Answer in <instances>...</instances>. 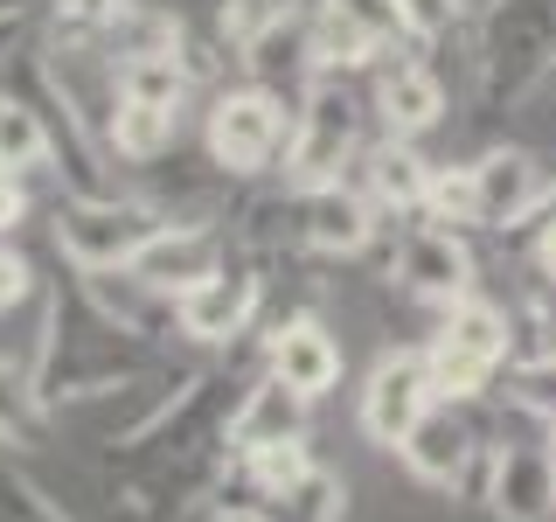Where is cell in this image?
Masks as SVG:
<instances>
[{"label":"cell","instance_id":"cell-1","mask_svg":"<svg viewBox=\"0 0 556 522\" xmlns=\"http://www.w3.org/2000/svg\"><path fill=\"white\" fill-rule=\"evenodd\" d=\"M161 362H153V348H139L126 335H112L104 327L98 348H84L77 335H70V307L56 286H42V327H35V356H28V376L35 390H42L49 411L63 405H104V397H126L139 390Z\"/></svg>","mask_w":556,"mask_h":522},{"label":"cell","instance_id":"cell-2","mask_svg":"<svg viewBox=\"0 0 556 522\" xmlns=\"http://www.w3.org/2000/svg\"><path fill=\"white\" fill-rule=\"evenodd\" d=\"M556 77V0H486L473 35V98L508 112Z\"/></svg>","mask_w":556,"mask_h":522},{"label":"cell","instance_id":"cell-3","mask_svg":"<svg viewBox=\"0 0 556 522\" xmlns=\"http://www.w3.org/2000/svg\"><path fill=\"white\" fill-rule=\"evenodd\" d=\"M521 356V321L508 307L480 300V293H466L459 307L439 313V327L425 335V362H431V383H439V397L452 405H480V397L501 390V370Z\"/></svg>","mask_w":556,"mask_h":522},{"label":"cell","instance_id":"cell-4","mask_svg":"<svg viewBox=\"0 0 556 522\" xmlns=\"http://www.w3.org/2000/svg\"><path fill=\"white\" fill-rule=\"evenodd\" d=\"M167 216L174 209L147 196L104 188V196H63L56 216H49V237H56L70 272H132V258L167 231Z\"/></svg>","mask_w":556,"mask_h":522},{"label":"cell","instance_id":"cell-5","mask_svg":"<svg viewBox=\"0 0 556 522\" xmlns=\"http://www.w3.org/2000/svg\"><path fill=\"white\" fill-rule=\"evenodd\" d=\"M202 147H208V167L230 174V182L278 174L286 167V147H292V98H278L251 77L223 84L202 112Z\"/></svg>","mask_w":556,"mask_h":522},{"label":"cell","instance_id":"cell-6","mask_svg":"<svg viewBox=\"0 0 556 522\" xmlns=\"http://www.w3.org/2000/svg\"><path fill=\"white\" fill-rule=\"evenodd\" d=\"M362 126H369V98L348 91V77H313L292 104V147H286V188H327L348 182L362 161Z\"/></svg>","mask_w":556,"mask_h":522},{"label":"cell","instance_id":"cell-7","mask_svg":"<svg viewBox=\"0 0 556 522\" xmlns=\"http://www.w3.org/2000/svg\"><path fill=\"white\" fill-rule=\"evenodd\" d=\"M486 452H494V439L473 425V405H452V397H439V405L410 425V439L396 446V460H404V474L417 487H439V495H473L480 501Z\"/></svg>","mask_w":556,"mask_h":522},{"label":"cell","instance_id":"cell-8","mask_svg":"<svg viewBox=\"0 0 556 522\" xmlns=\"http://www.w3.org/2000/svg\"><path fill=\"white\" fill-rule=\"evenodd\" d=\"M431 405H439V383H431L425 348H390V356H382L376 370L362 376L355 425H362V439H369V446L396 452V446L410 439V425H417Z\"/></svg>","mask_w":556,"mask_h":522},{"label":"cell","instance_id":"cell-9","mask_svg":"<svg viewBox=\"0 0 556 522\" xmlns=\"http://www.w3.org/2000/svg\"><path fill=\"white\" fill-rule=\"evenodd\" d=\"M390 272H396V286H404L417 307L445 313V307H459L466 293H473L480 258H473V244H466V231L410 223V231L396 237V251H390Z\"/></svg>","mask_w":556,"mask_h":522},{"label":"cell","instance_id":"cell-10","mask_svg":"<svg viewBox=\"0 0 556 522\" xmlns=\"http://www.w3.org/2000/svg\"><path fill=\"white\" fill-rule=\"evenodd\" d=\"M174 313H181V341H195V348H237L257 327V313H265V265L237 251L216 278H202L195 293H181Z\"/></svg>","mask_w":556,"mask_h":522},{"label":"cell","instance_id":"cell-11","mask_svg":"<svg viewBox=\"0 0 556 522\" xmlns=\"http://www.w3.org/2000/svg\"><path fill=\"white\" fill-rule=\"evenodd\" d=\"M445 112H452V91H445L439 70L425 63V49L396 42L369 70V119L390 139H425L431 126H445Z\"/></svg>","mask_w":556,"mask_h":522},{"label":"cell","instance_id":"cell-12","mask_svg":"<svg viewBox=\"0 0 556 522\" xmlns=\"http://www.w3.org/2000/svg\"><path fill=\"white\" fill-rule=\"evenodd\" d=\"M382 237L376 202L355 182H327V188H292V244L306 258H369Z\"/></svg>","mask_w":556,"mask_h":522},{"label":"cell","instance_id":"cell-13","mask_svg":"<svg viewBox=\"0 0 556 522\" xmlns=\"http://www.w3.org/2000/svg\"><path fill=\"white\" fill-rule=\"evenodd\" d=\"M556 167H543L529 147H486L473 161V202H480V231H535L549 209Z\"/></svg>","mask_w":556,"mask_h":522},{"label":"cell","instance_id":"cell-14","mask_svg":"<svg viewBox=\"0 0 556 522\" xmlns=\"http://www.w3.org/2000/svg\"><path fill=\"white\" fill-rule=\"evenodd\" d=\"M480 501L494 509V522H549L556 515V452H549V432H543V439H494Z\"/></svg>","mask_w":556,"mask_h":522},{"label":"cell","instance_id":"cell-15","mask_svg":"<svg viewBox=\"0 0 556 522\" xmlns=\"http://www.w3.org/2000/svg\"><path fill=\"white\" fill-rule=\"evenodd\" d=\"M77 278V300L91 307V321H104L112 335H126L139 348H167L181 341V313L167 293H153L139 272H70Z\"/></svg>","mask_w":556,"mask_h":522},{"label":"cell","instance_id":"cell-16","mask_svg":"<svg viewBox=\"0 0 556 522\" xmlns=\"http://www.w3.org/2000/svg\"><path fill=\"white\" fill-rule=\"evenodd\" d=\"M237 258V244L216 231L208 216H167V231L147 244V251L132 258V272L147 278L153 293H167V300H181V293H195L202 278H216L223 265Z\"/></svg>","mask_w":556,"mask_h":522},{"label":"cell","instance_id":"cell-17","mask_svg":"<svg viewBox=\"0 0 556 522\" xmlns=\"http://www.w3.org/2000/svg\"><path fill=\"white\" fill-rule=\"evenodd\" d=\"M237 70L251 84H265V91L300 104V91L320 77V57H313V0H286V8L237 49Z\"/></svg>","mask_w":556,"mask_h":522},{"label":"cell","instance_id":"cell-18","mask_svg":"<svg viewBox=\"0 0 556 522\" xmlns=\"http://www.w3.org/2000/svg\"><path fill=\"white\" fill-rule=\"evenodd\" d=\"M348 182L362 188V196L376 202V216L382 223H425V209H431V182H439V167L417 153V139H369L362 147V161Z\"/></svg>","mask_w":556,"mask_h":522},{"label":"cell","instance_id":"cell-19","mask_svg":"<svg viewBox=\"0 0 556 522\" xmlns=\"http://www.w3.org/2000/svg\"><path fill=\"white\" fill-rule=\"evenodd\" d=\"M265 370L278 383H292L300 397H313L320 405L327 390H341V370H348V356H341V341H334V327L320 321V313H278V321L265 327Z\"/></svg>","mask_w":556,"mask_h":522},{"label":"cell","instance_id":"cell-20","mask_svg":"<svg viewBox=\"0 0 556 522\" xmlns=\"http://www.w3.org/2000/svg\"><path fill=\"white\" fill-rule=\"evenodd\" d=\"M306 418H313V397H300L292 383H278L271 370H257L230 397V418H223V452H230V467H237L243 452H257V446L306 439Z\"/></svg>","mask_w":556,"mask_h":522},{"label":"cell","instance_id":"cell-21","mask_svg":"<svg viewBox=\"0 0 556 522\" xmlns=\"http://www.w3.org/2000/svg\"><path fill=\"white\" fill-rule=\"evenodd\" d=\"M396 49V35L369 22V14L341 8V0H313V57H320V77H355V70H376Z\"/></svg>","mask_w":556,"mask_h":522},{"label":"cell","instance_id":"cell-22","mask_svg":"<svg viewBox=\"0 0 556 522\" xmlns=\"http://www.w3.org/2000/svg\"><path fill=\"white\" fill-rule=\"evenodd\" d=\"M181 112L188 104H153V98H112L104 112V147L126 167H153L181 147Z\"/></svg>","mask_w":556,"mask_h":522},{"label":"cell","instance_id":"cell-23","mask_svg":"<svg viewBox=\"0 0 556 522\" xmlns=\"http://www.w3.org/2000/svg\"><path fill=\"white\" fill-rule=\"evenodd\" d=\"M42 167H56V147H49V126L42 112L14 91H0V174H14V182H35Z\"/></svg>","mask_w":556,"mask_h":522},{"label":"cell","instance_id":"cell-24","mask_svg":"<svg viewBox=\"0 0 556 522\" xmlns=\"http://www.w3.org/2000/svg\"><path fill=\"white\" fill-rule=\"evenodd\" d=\"M49 418H56V411L42 405L35 376L14 370V362L0 356V452H8V460H14V452H35L42 432H49Z\"/></svg>","mask_w":556,"mask_h":522},{"label":"cell","instance_id":"cell-25","mask_svg":"<svg viewBox=\"0 0 556 522\" xmlns=\"http://www.w3.org/2000/svg\"><path fill=\"white\" fill-rule=\"evenodd\" d=\"M313 467H320V460H313V446H306V439H278V446L243 452L230 474L243 481V495H251V501H278V495H292V487H300Z\"/></svg>","mask_w":556,"mask_h":522},{"label":"cell","instance_id":"cell-26","mask_svg":"<svg viewBox=\"0 0 556 522\" xmlns=\"http://www.w3.org/2000/svg\"><path fill=\"white\" fill-rule=\"evenodd\" d=\"M508 397V411H521L529 425H556V348H521V356L501 370V390Z\"/></svg>","mask_w":556,"mask_h":522},{"label":"cell","instance_id":"cell-27","mask_svg":"<svg viewBox=\"0 0 556 522\" xmlns=\"http://www.w3.org/2000/svg\"><path fill=\"white\" fill-rule=\"evenodd\" d=\"M265 509H271V522H348V481L334 467H313L292 495L265 501Z\"/></svg>","mask_w":556,"mask_h":522},{"label":"cell","instance_id":"cell-28","mask_svg":"<svg viewBox=\"0 0 556 522\" xmlns=\"http://www.w3.org/2000/svg\"><path fill=\"white\" fill-rule=\"evenodd\" d=\"M480 14V0H396V35L410 49H439Z\"/></svg>","mask_w":556,"mask_h":522},{"label":"cell","instance_id":"cell-29","mask_svg":"<svg viewBox=\"0 0 556 522\" xmlns=\"http://www.w3.org/2000/svg\"><path fill=\"white\" fill-rule=\"evenodd\" d=\"M0 522H77V515H70L35 474H22V467H0Z\"/></svg>","mask_w":556,"mask_h":522},{"label":"cell","instance_id":"cell-30","mask_svg":"<svg viewBox=\"0 0 556 522\" xmlns=\"http://www.w3.org/2000/svg\"><path fill=\"white\" fill-rule=\"evenodd\" d=\"M425 223H445V231H480L473 167H439V182H431V209H425Z\"/></svg>","mask_w":556,"mask_h":522},{"label":"cell","instance_id":"cell-31","mask_svg":"<svg viewBox=\"0 0 556 522\" xmlns=\"http://www.w3.org/2000/svg\"><path fill=\"white\" fill-rule=\"evenodd\" d=\"M35 35H42V14L28 8H0V77H14V70H22V57L35 49Z\"/></svg>","mask_w":556,"mask_h":522},{"label":"cell","instance_id":"cell-32","mask_svg":"<svg viewBox=\"0 0 556 522\" xmlns=\"http://www.w3.org/2000/svg\"><path fill=\"white\" fill-rule=\"evenodd\" d=\"M35 293H42V278H35L28 251H22L14 237H0V313L22 307V300H35Z\"/></svg>","mask_w":556,"mask_h":522},{"label":"cell","instance_id":"cell-33","mask_svg":"<svg viewBox=\"0 0 556 522\" xmlns=\"http://www.w3.org/2000/svg\"><path fill=\"white\" fill-rule=\"evenodd\" d=\"M22 223H28V182L0 174V237H14Z\"/></svg>","mask_w":556,"mask_h":522},{"label":"cell","instance_id":"cell-34","mask_svg":"<svg viewBox=\"0 0 556 522\" xmlns=\"http://www.w3.org/2000/svg\"><path fill=\"white\" fill-rule=\"evenodd\" d=\"M208 522H271V509H265V501H251V495H243V501L223 495L216 509H208Z\"/></svg>","mask_w":556,"mask_h":522},{"label":"cell","instance_id":"cell-35","mask_svg":"<svg viewBox=\"0 0 556 522\" xmlns=\"http://www.w3.org/2000/svg\"><path fill=\"white\" fill-rule=\"evenodd\" d=\"M543 216H556V182H549V209H543Z\"/></svg>","mask_w":556,"mask_h":522},{"label":"cell","instance_id":"cell-36","mask_svg":"<svg viewBox=\"0 0 556 522\" xmlns=\"http://www.w3.org/2000/svg\"><path fill=\"white\" fill-rule=\"evenodd\" d=\"M0 8H22V0H0Z\"/></svg>","mask_w":556,"mask_h":522}]
</instances>
